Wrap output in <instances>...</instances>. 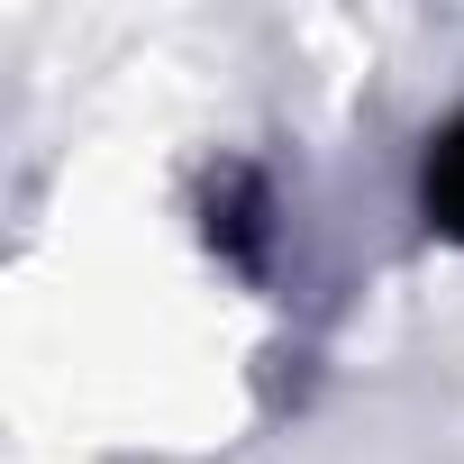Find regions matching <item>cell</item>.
Wrapping results in <instances>:
<instances>
[{"instance_id": "cell-1", "label": "cell", "mask_w": 464, "mask_h": 464, "mask_svg": "<svg viewBox=\"0 0 464 464\" xmlns=\"http://www.w3.org/2000/svg\"><path fill=\"white\" fill-rule=\"evenodd\" d=\"M419 218L437 227L446 246H464V110L428 137V155H419Z\"/></svg>"}]
</instances>
